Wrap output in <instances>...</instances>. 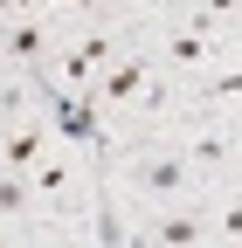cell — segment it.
<instances>
[{"mask_svg":"<svg viewBox=\"0 0 242 248\" xmlns=\"http://www.w3.org/2000/svg\"><path fill=\"white\" fill-rule=\"evenodd\" d=\"M55 42H63V35H49V28H42V21H28V14L0 21V55H7V62H28V69H35V62L55 55Z\"/></svg>","mask_w":242,"mask_h":248,"instance_id":"1","label":"cell"},{"mask_svg":"<svg viewBox=\"0 0 242 248\" xmlns=\"http://www.w3.org/2000/svg\"><path fill=\"white\" fill-rule=\"evenodd\" d=\"M145 83H153V62H145V55H111L97 69V97L104 104H132Z\"/></svg>","mask_w":242,"mask_h":248,"instance_id":"2","label":"cell"},{"mask_svg":"<svg viewBox=\"0 0 242 248\" xmlns=\"http://www.w3.org/2000/svg\"><path fill=\"white\" fill-rule=\"evenodd\" d=\"M194 179V166H187V152H159V159H138V186L153 200H173L180 186Z\"/></svg>","mask_w":242,"mask_h":248,"instance_id":"3","label":"cell"},{"mask_svg":"<svg viewBox=\"0 0 242 248\" xmlns=\"http://www.w3.org/2000/svg\"><path fill=\"white\" fill-rule=\"evenodd\" d=\"M49 131H42V124H14V131L7 138H0V166H7V172H28V166H42L49 159Z\"/></svg>","mask_w":242,"mask_h":248,"instance_id":"4","label":"cell"},{"mask_svg":"<svg viewBox=\"0 0 242 248\" xmlns=\"http://www.w3.org/2000/svg\"><path fill=\"white\" fill-rule=\"evenodd\" d=\"M215 48H222V35H207V28H173L166 35V62H180V69H201Z\"/></svg>","mask_w":242,"mask_h":248,"instance_id":"5","label":"cell"},{"mask_svg":"<svg viewBox=\"0 0 242 248\" xmlns=\"http://www.w3.org/2000/svg\"><path fill=\"white\" fill-rule=\"evenodd\" d=\"M215 228L201 221V214H159L153 228H145V241H173V248H187V241H207Z\"/></svg>","mask_w":242,"mask_h":248,"instance_id":"6","label":"cell"},{"mask_svg":"<svg viewBox=\"0 0 242 248\" xmlns=\"http://www.w3.org/2000/svg\"><path fill=\"white\" fill-rule=\"evenodd\" d=\"M187 166H194V172H222V166H228V138H222V131H201V138L187 145Z\"/></svg>","mask_w":242,"mask_h":248,"instance_id":"7","label":"cell"},{"mask_svg":"<svg viewBox=\"0 0 242 248\" xmlns=\"http://www.w3.org/2000/svg\"><path fill=\"white\" fill-rule=\"evenodd\" d=\"M35 207V186H28V172H0V221H14V214Z\"/></svg>","mask_w":242,"mask_h":248,"instance_id":"8","label":"cell"},{"mask_svg":"<svg viewBox=\"0 0 242 248\" xmlns=\"http://www.w3.org/2000/svg\"><path fill=\"white\" fill-rule=\"evenodd\" d=\"M28 186H35V193H69V166H63V159L28 166Z\"/></svg>","mask_w":242,"mask_h":248,"instance_id":"9","label":"cell"},{"mask_svg":"<svg viewBox=\"0 0 242 248\" xmlns=\"http://www.w3.org/2000/svg\"><path fill=\"white\" fill-rule=\"evenodd\" d=\"M215 234H222V241H242V193H235V200L222 207V221H215Z\"/></svg>","mask_w":242,"mask_h":248,"instance_id":"10","label":"cell"},{"mask_svg":"<svg viewBox=\"0 0 242 248\" xmlns=\"http://www.w3.org/2000/svg\"><path fill=\"white\" fill-rule=\"evenodd\" d=\"M207 97H242V62H235V69H222L215 83H207Z\"/></svg>","mask_w":242,"mask_h":248,"instance_id":"11","label":"cell"},{"mask_svg":"<svg viewBox=\"0 0 242 248\" xmlns=\"http://www.w3.org/2000/svg\"><path fill=\"white\" fill-rule=\"evenodd\" d=\"M7 7H14V14H35V7H42V0H7Z\"/></svg>","mask_w":242,"mask_h":248,"instance_id":"12","label":"cell"},{"mask_svg":"<svg viewBox=\"0 0 242 248\" xmlns=\"http://www.w3.org/2000/svg\"><path fill=\"white\" fill-rule=\"evenodd\" d=\"M63 7H111V0H63Z\"/></svg>","mask_w":242,"mask_h":248,"instance_id":"13","label":"cell"}]
</instances>
